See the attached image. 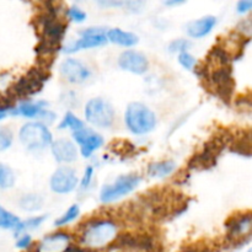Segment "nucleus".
Masks as SVG:
<instances>
[{
    "instance_id": "nucleus-1",
    "label": "nucleus",
    "mask_w": 252,
    "mask_h": 252,
    "mask_svg": "<svg viewBox=\"0 0 252 252\" xmlns=\"http://www.w3.org/2000/svg\"><path fill=\"white\" fill-rule=\"evenodd\" d=\"M36 29L41 33V41L36 48L38 56L48 57L56 53L66 31V25L59 20L57 10L49 9L39 15L36 20Z\"/></svg>"
},
{
    "instance_id": "nucleus-2",
    "label": "nucleus",
    "mask_w": 252,
    "mask_h": 252,
    "mask_svg": "<svg viewBox=\"0 0 252 252\" xmlns=\"http://www.w3.org/2000/svg\"><path fill=\"white\" fill-rule=\"evenodd\" d=\"M117 238V225L113 221L102 219L89 224L81 235V244L89 249H103L110 246Z\"/></svg>"
},
{
    "instance_id": "nucleus-3",
    "label": "nucleus",
    "mask_w": 252,
    "mask_h": 252,
    "mask_svg": "<svg viewBox=\"0 0 252 252\" xmlns=\"http://www.w3.org/2000/svg\"><path fill=\"white\" fill-rule=\"evenodd\" d=\"M125 121L128 129L134 134H147L157 127V115L142 102L128 105Z\"/></svg>"
},
{
    "instance_id": "nucleus-4",
    "label": "nucleus",
    "mask_w": 252,
    "mask_h": 252,
    "mask_svg": "<svg viewBox=\"0 0 252 252\" xmlns=\"http://www.w3.org/2000/svg\"><path fill=\"white\" fill-rule=\"evenodd\" d=\"M20 142L26 149L32 152L43 150L53 143L52 133L42 122H29L24 125L19 133Z\"/></svg>"
},
{
    "instance_id": "nucleus-5",
    "label": "nucleus",
    "mask_w": 252,
    "mask_h": 252,
    "mask_svg": "<svg viewBox=\"0 0 252 252\" xmlns=\"http://www.w3.org/2000/svg\"><path fill=\"white\" fill-rule=\"evenodd\" d=\"M140 184V177L138 175L129 174L117 177L112 184L105 185L100 192V201L102 203H112L122 197L127 196L134 191Z\"/></svg>"
},
{
    "instance_id": "nucleus-6",
    "label": "nucleus",
    "mask_w": 252,
    "mask_h": 252,
    "mask_svg": "<svg viewBox=\"0 0 252 252\" xmlns=\"http://www.w3.org/2000/svg\"><path fill=\"white\" fill-rule=\"evenodd\" d=\"M115 110L108 101L101 97L91 98L85 106V118L90 125L108 128L115 121Z\"/></svg>"
},
{
    "instance_id": "nucleus-7",
    "label": "nucleus",
    "mask_w": 252,
    "mask_h": 252,
    "mask_svg": "<svg viewBox=\"0 0 252 252\" xmlns=\"http://www.w3.org/2000/svg\"><path fill=\"white\" fill-rule=\"evenodd\" d=\"M47 78L48 75L42 69H31L10 88V94L12 97H29L43 88Z\"/></svg>"
},
{
    "instance_id": "nucleus-8",
    "label": "nucleus",
    "mask_w": 252,
    "mask_h": 252,
    "mask_svg": "<svg viewBox=\"0 0 252 252\" xmlns=\"http://www.w3.org/2000/svg\"><path fill=\"white\" fill-rule=\"evenodd\" d=\"M105 29L101 27H89V29L80 31V38L76 41L65 44L63 51L65 53H74L81 49L95 48V47L105 46L107 43Z\"/></svg>"
},
{
    "instance_id": "nucleus-9",
    "label": "nucleus",
    "mask_w": 252,
    "mask_h": 252,
    "mask_svg": "<svg viewBox=\"0 0 252 252\" xmlns=\"http://www.w3.org/2000/svg\"><path fill=\"white\" fill-rule=\"evenodd\" d=\"M51 189L58 194H66L74 191L78 185L75 170L68 166H62L53 172L51 177Z\"/></svg>"
},
{
    "instance_id": "nucleus-10",
    "label": "nucleus",
    "mask_w": 252,
    "mask_h": 252,
    "mask_svg": "<svg viewBox=\"0 0 252 252\" xmlns=\"http://www.w3.org/2000/svg\"><path fill=\"white\" fill-rule=\"evenodd\" d=\"M62 76L70 84H81L90 78V69L79 59L68 58L59 65Z\"/></svg>"
},
{
    "instance_id": "nucleus-11",
    "label": "nucleus",
    "mask_w": 252,
    "mask_h": 252,
    "mask_svg": "<svg viewBox=\"0 0 252 252\" xmlns=\"http://www.w3.org/2000/svg\"><path fill=\"white\" fill-rule=\"evenodd\" d=\"M118 65L123 70L142 75L149 68V61L140 52L129 49V51H125L123 53H121L120 58H118Z\"/></svg>"
},
{
    "instance_id": "nucleus-12",
    "label": "nucleus",
    "mask_w": 252,
    "mask_h": 252,
    "mask_svg": "<svg viewBox=\"0 0 252 252\" xmlns=\"http://www.w3.org/2000/svg\"><path fill=\"white\" fill-rule=\"evenodd\" d=\"M73 138L81 147L80 152L84 158L91 157V154L103 144L102 135L96 133L95 130L89 129V128L85 127L73 132Z\"/></svg>"
},
{
    "instance_id": "nucleus-13",
    "label": "nucleus",
    "mask_w": 252,
    "mask_h": 252,
    "mask_svg": "<svg viewBox=\"0 0 252 252\" xmlns=\"http://www.w3.org/2000/svg\"><path fill=\"white\" fill-rule=\"evenodd\" d=\"M70 246V238L65 233L47 235L36 248L37 252H64Z\"/></svg>"
},
{
    "instance_id": "nucleus-14",
    "label": "nucleus",
    "mask_w": 252,
    "mask_h": 252,
    "mask_svg": "<svg viewBox=\"0 0 252 252\" xmlns=\"http://www.w3.org/2000/svg\"><path fill=\"white\" fill-rule=\"evenodd\" d=\"M52 154L58 162H73L78 158V150L73 142L68 139H58L51 144Z\"/></svg>"
},
{
    "instance_id": "nucleus-15",
    "label": "nucleus",
    "mask_w": 252,
    "mask_h": 252,
    "mask_svg": "<svg viewBox=\"0 0 252 252\" xmlns=\"http://www.w3.org/2000/svg\"><path fill=\"white\" fill-rule=\"evenodd\" d=\"M216 25L217 17L208 15V16L201 17V19L189 22L186 25V32L191 38L198 39L202 38V37H206L216 27Z\"/></svg>"
},
{
    "instance_id": "nucleus-16",
    "label": "nucleus",
    "mask_w": 252,
    "mask_h": 252,
    "mask_svg": "<svg viewBox=\"0 0 252 252\" xmlns=\"http://www.w3.org/2000/svg\"><path fill=\"white\" fill-rule=\"evenodd\" d=\"M228 239L238 240L241 236H248L251 230V214L248 213L239 218H231L230 223L226 224Z\"/></svg>"
},
{
    "instance_id": "nucleus-17",
    "label": "nucleus",
    "mask_w": 252,
    "mask_h": 252,
    "mask_svg": "<svg viewBox=\"0 0 252 252\" xmlns=\"http://www.w3.org/2000/svg\"><path fill=\"white\" fill-rule=\"evenodd\" d=\"M107 41L122 47H133L139 42V37L132 32L123 31L121 29H111L106 32Z\"/></svg>"
},
{
    "instance_id": "nucleus-18",
    "label": "nucleus",
    "mask_w": 252,
    "mask_h": 252,
    "mask_svg": "<svg viewBox=\"0 0 252 252\" xmlns=\"http://www.w3.org/2000/svg\"><path fill=\"white\" fill-rule=\"evenodd\" d=\"M48 103L46 101H37V102H31V101H25V102L20 103L17 107H12L10 115L16 116H24L26 118H34L41 113L43 108Z\"/></svg>"
},
{
    "instance_id": "nucleus-19",
    "label": "nucleus",
    "mask_w": 252,
    "mask_h": 252,
    "mask_svg": "<svg viewBox=\"0 0 252 252\" xmlns=\"http://www.w3.org/2000/svg\"><path fill=\"white\" fill-rule=\"evenodd\" d=\"M176 164L171 160H164V161L152 162L148 166V175L154 179H162L174 172Z\"/></svg>"
},
{
    "instance_id": "nucleus-20",
    "label": "nucleus",
    "mask_w": 252,
    "mask_h": 252,
    "mask_svg": "<svg viewBox=\"0 0 252 252\" xmlns=\"http://www.w3.org/2000/svg\"><path fill=\"white\" fill-rule=\"evenodd\" d=\"M44 199L41 194L27 193L20 198L19 206L22 211L26 212H37L43 207Z\"/></svg>"
},
{
    "instance_id": "nucleus-21",
    "label": "nucleus",
    "mask_w": 252,
    "mask_h": 252,
    "mask_svg": "<svg viewBox=\"0 0 252 252\" xmlns=\"http://www.w3.org/2000/svg\"><path fill=\"white\" fill-rule=\"evenodd\" d=\"M16 181V176L12 169L7 165L0 162V189H11Z\"/></svg>"
},
{
    "instance_id": "nucleus-22",
    "label": "nucleus",
    "mask_w": 252,
    "mask_h": 252,
    "mask_svg": "<svg viewBox=\"0 0 252 252\" xmlns=\"http://www.w3.org/2000/svg\"><path fill=\"white\" fill-rule=\"evenodd\" d=\"M20 219L15 214L10 213L9 211L0 206V229H7V230H15L20 224Z\"/></svg>"
},
{
    "instance_id": "nucleus-23",
    "label": "nucleus",
    "mask_w": 252,
    "mask_h": 252,
    "mask_svg": "<svg viewBox=\"0 0 252 252\" xmlns=\"http://www.w3.org/2000/svg\"><path fill=\"white\" fill-rule=\"evenodd\" d=\"M47 219V216H39V217H33V218H30L25 221H20L19 225L15 229V236L20 235L21 233H24L25 230H30V229H36L43 223Z\"/></svg>"
},
{
    "instance_id": "nucleus-24",
    "label": "nucleus",
    "mask_w": 252,
    "mask_h": 252,
    "mask_svg": "<svg viewBox=\"0 0 252 252\" xmlns=\"http://www.w3.org/2000/svg\"><path fill=\"white\" fill-rule=\"evenodd\" d=\"M65 128H71L73 132H75V130L84 128V122L79 120L75 115H73L71 112H68L64 116V118L58 126V129H65Z\"/></svg>"
},
{
    "instance_id": "nucleus-25",
    "label": "nucleus",
    "mask_w": 252,
    "mask_h": 252,
    "mask_svg": "<svg viewBox=\"0 0 252 252\" xmlns=\"http://www.w3.org/2000/svg\"><path fill=\"white\" fill-rule=\"evenodd\" d=\"M79 213H80V208H79V206L78 204H73L71 207H69V209L63 214V216L59 217V218L54 221V225L56 226L66 225V224L75 220V219L79 217Z\"/></svg>"
},
{
    "instance_id": "nucleus-26",
    "label": "nucleus",
    "mask_w": 252,
    "mask_h": 252,
    "mask_svg": "<svg viewBox=\"0 0 252 252\" xmlns=\"http://www.w3.org/2000/svg\"><path fill=\"white\" fill-rule=\"evenodd\" d=\"M14 140V134L7 127H0V152L9 149Z\"/></svg>"
},
{
    "instance_id": "nucleus-27",
    "label": "nucleus",
    "mask_w": 252,
    "mask_h": 252,
    "mask_svg": "<svg viewBox=\"0 0 252 252\" xmlns=\"http://www.w3.org/2000/svg\"><path fill=\"white\" fill-rule=\"evenodd\" d=\"M189 47H191V42L189 39L179 38L169 44V51L171 53H184V52H187Z\"/></svg>"
},
{
    "instance_id": "nucleus-28",
    "label": "nucleus",
    "mask_w": 252,
    "mask_h": 252,
    "mask_svg": "<svg viewBox=\"0 0 252 252\" xmlns=\"http://www.w3.org/2000/svg\"><path fill=\"white\" fill-rule=\"evenodd\" d=\"M179 63L184 66L187 70H193L196 68L197 61L192 54H189V52H184V53L179 54Z\"/></svg>"
},
{
    "instance_id": "nucleus-29",
    "label": "nucleus",
    "mask_w": 252,
    "mask_h": 252,
    "mask_svg": "<svg viewBox=\"0 0 252 252\" xmlns=\"http://www.w3.org/2000/svg\"><path fill=\"white\" fill-rule=\"evenodd\" d=\"M68 17L75 22H83L86 19V12L76 5H73L68 9Z\"/></svg>"
},
{
    "instance_id": "nucleus-30",
    "label": "nucleus",
    "mask_w": 252,
    "mask_h": 252,
    "mask_svg": "<svg viewBox=\"0 0 252 252\" xmlns=\"http://www.w3.org/2000/svg\"><path fill=\"white\" fill-rule=\"evenodd\" d=\"M93 177H94V167L93 166H88L85 169V171H84L83 179H81V182H80L81 189H88V187L90 186L91 181H93Z\"/></svg>"
},
{
    "instance_id": "nucleus-31",
    "label": "nucleus",
    "mask_w": 252,
    "mask_h": 252,
    "mask_svg": "<svg viewBox=\"0 0 252 252\" xmlns=\"http://www.w3.org/2000/svg\"><path fill=\"white\" fill-rule=\"evenodd\" d=\"M32 244V238L29 235V234H24L22 236H20L19 240L16 241V248L20 249V250H26L31 246Z\"/></svg>"
},
{
    "instance_id": "nucleus-32",
    "label": "nucleus",
    "mask_w": 252,
    "mask_h": 252,
    "mask_svg": "<svg viewBox=\"0 0 252 252\" xmlns=\"http://www.w3.org/2000/svg\"><path fill=\"white\" fill-rule=\"evenodd\" d=\"M252 7V1L250 0H243V1L238 2V12L239 14H245V12L250 11Z\"/></svg>"
},
{
    "instance_id": "nucleus-33",
    "label": "nucleus",
    "mask_w": 252,
    "mask_h": 252,
    "mask_svg": "<svg viewBox=\"0 0 252 252\" xmlns=\"http://www.w3.org/2000/svg\"><path fill=\"white\" fill-rule=\"evenodd\" d=\"M11 110L12 107H10V106H0V121L4 120L7 115H10Z\"/></svg>"
},
{
    "instance_id": "nucleus-34",
    "label": "nucleus",
    "mask_w": 252,
    "mask_h": 252,
    "mask_svg": "<svg viewBox=\"0 0 252 252\" xmlns=\"http://www.w3.org/2000/svg\"><path fill=\"white\" fill-rule=\"evenodd\" d=\"M164 4L167 5V6H176V5L184 4V1H165Z\"/></svg>"
},
{
    "instance_id": "nucleus-35",
    "label": "nucleus",
    "mask_w": 252,
    "mask_h": 252,
    "mask_svg": "<svg viewBox=\"0 0 252 252\" xmlns=\"http://www.w3.org/2000/svg\"><path fill=\"white\" fill-rule=\"evenodd\" d=\"M185 252H199V251H193V250H191V251H185Z\"/></svg>"
},
{
    "instance_id": "nucleus-36",
    "label": "nucleus",
    "mask_w": 252,
    "mask_h": 252,
    "mask_svg": "<svg viewBox=\"0 0 252 252\" xmlns=\"http://www.w3.org/2000/svg\"><path fill=\"white\" fill-rule=\"evenodd\" d=\"M31 252H37V251H36V250H33V251H31Z\"/></svg>"
},
{
    "instance_id": "nucleus-37",
    "label": "nucleus",
    "mask_w": 252,
    "mask_h": 252,
    "mask_svg": "<svg viewBox=\"0 0 252 252\" xmlns=\"http://www.w3.org/2000/svg\"><path fill=\"white\" fill-rule=\"evenodd\" d=\"M248 252H251V250H249V251H248Z\"/></svg>"
}]
</instances>
